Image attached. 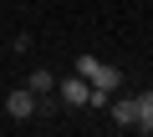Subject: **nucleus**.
<instances>
[{"mask_svg":"<svg viewBox=\"0 0 153 137\" xmlns=\"http://www.w3.org/2000/svg\"><path fill=\"white\" fill-rule=\"evenodd\" d=\"M26 86H31L36 97H51V92H56V76H51L46 66H41V71H31V76H26Z\"/></svg>","mask_w":153,"mask_h":137,"instance_id":"obj_6","label":"nucleus"},{"mask_svg":"<svg viewBox=\"0 0 153 137\" xmlns=\"http://www.w3.org/2000/svg\"><path fill=\"white\" fill-rule=\"evenodd\" d=\"M36 107H41V97H36L31 86H16V92L5 97V112H10L16 122H26V117H36Z\"/></svg>","mask_w":153,"mask_h":137,"instance_id":"obj_3","label":"nucleus"},{"mask_svg":"<svg viewBox=\"0 0 153 137\" xmlns=\"http://www.w3.org/2000/svg\"><path fill=\"white\" fill-rule=\"evenodd\" d=\"M107 112H112V127H123V132H128V127H138V107H133L128 97H112V102H107Z\"/></svg>","mask_w":153,"mask_h":137,"instance_id":"obj_4","label":"nucleus"},{"mask_svg":"<svg viewBox=\"0 0 153 137\" xmlns=\"http://www.w3.org/2000/svg\"><path fill=\"white\" fill-rule=\"evenodd\" d=\"M76 71H82L92 86H102V92H117V81H123L117 66H107V61H97V56H76Z\"/></svg>","mask_w":153,"mask_h":137,"instance_id":"obj_1","label":"nucleus"},{"mask_svg":"<svg viewBox=\"0 0 153 137\" xmlns=\"http://www.w3.org/2000/svg\"><path fill=\"white\" fill-rule=\"evenodd\" d=\"M56 97H61V107H87V102H92V81L76 71V76H66V81H56Z\"/></svg>","mask_w":153,"mask_h":137,"instance_id":"obj_2","label":"nucleus"},{"mask_svg":"<svg viewBox=\"0 0 153 137\" xmlns=\"http://www.w3.org/2000/svg\"><path fill=\"white\" fill-rule=\"evenodd\" d=\"M133 107H138V127H133V132H153V92L133 97Z\"/></svg>","mask_w":153,"mask_h":137,"instance_id":"obj_5","label":"nucleus"}]
</instances>
